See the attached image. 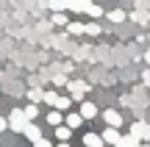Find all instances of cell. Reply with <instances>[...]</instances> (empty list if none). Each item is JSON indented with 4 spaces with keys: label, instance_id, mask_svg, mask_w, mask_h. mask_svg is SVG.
<instances>
[{
    "label": "cell",
    "instance_id": "cell-1",
    "mask_svg": "<svg viewBox=\"0 0 150 147\" xmlns=\"http://www.w3.org/2000/svg\"><path fill=\"white\" fill-rule=\"evenodd\" d=\"M67 92H70L72 103H81V100L86 97V92H89V83H86L83 78H75V81H67Z\"/></svg>",
    "mask_w": 150,
    "mask_h": 147
},
{
    "label": "cell",
    "instance_id": "cell-2",
    "mask_svg": "<svg viewBox=\"0 0 150 147\" xmlns=\"http://www.w3.org/2000/svg\"><path fill=\"white\" fill-rule=\"evenodd\" d=\"M25 125H28L25 111H22V108H11V111H8V131L22 133V128H25Z\"/></svg>",
    "mask_w": 150,
    "mask_h": 147
},
{
    "label": "cell",
    "instance_id": "cell-3",
    "mask_svg": "<svg viewBox=\"0 0 150 147\" xmlns=\"http://www.w3.org/2000/svg\"><path fill=\"white\" fill-rule=\"evenodd\" d=\"M131 136H136L139 142H150V122L145 120H136V122H131Z\"/></svg>",
    "mask_w": 150,
    "mask_h": 147
},
{
    "label": "cell",
    "instance_id": "cell-4",
    "mask_svg": "<svg viewBox=\"0 0 150 147\" xmlns=\"http://www.w3.org/2000/svg\"><path fill=\"white\" fill-rule=\"evenodd\" d=\"M100 120L106 122V125H111V128H122L125 117H122V111H117V108H106V111L100 114Z\"/></svg>",
    "mask_w": 150,
    "mask_h": 147
},
{
    "label": "cell",
    "instance_id": "cell-5",
    "mask_svg": "<svg viewBox=\"0 0 150 147\" xmlns=\"http://www.w3.org/2000/svg\"><path fill=\"white\" fill-rule=\"evenodd\" d=\"M78 106H81V108H78V111H81V117H83L86 122H92V120H97V106L92 103V100H86V97H83V100H81Z\"/></svg>",
    "mask_w": 150,
    "mask_h": 147
},
{
    "label": "cell",
    "instance_id": "cell-6",
    "mask_svg": "<svg viewBox=\"0 0 150 147\" xmlns=\"http://www.w3.org/2000/svg\"><path fill=\"white\" fill-rule=\"evenodd\" d=\"M22 136H25L28 142L33 144V142H36L39 136H42V131H39V125H36V122H33V120H28V125L22 128Z\"/></svg>",
    "mask_w": 150,
    "mask_h": 147
},
{
    "label": "cell",
    "instance_id": "cell-7",
    "mask_svg": "<svg viewBox=\"0 0 150 147\" xmlns=\"http://www.w3.org/2000/svg\"><path fill=\"white\" fill-rule=\"evenodd\" d=\"M83 144H86V147H106V142H103V133H97V131L83 133Z\"/></svg>",
    "mask_w": 150,
    "mask_h": 147
},
{
    "label": "cell",
    "instance_id": "cell-8",
    "mask_svg": "<svg viewBox=\"0 0 150 147\" xmlns=\"http://www.w3.org/2000/svg\"><path fill=\"white\" fill-rule=\"evenodd\" d=\"M89 8H92V0H70V8L67 11H72V14H89Z\"/></svg>",
    "mask_w": 150,
    "mask_h": 147
},
{
    "label": "cell",
    "instance_id": "cell-9",
    "mask_svg": "<svg viewBox=\"0 0 150 147\" xmlns=\"http://www.w3.org/2000/svg\"><path fill=\"white\" fill-rule=\"evenodd\" d=\"M64 122L72 128V131H78V128H83V117H81V111H70V114H64Z\"/></svg>",
    "mask_w": 150,
    "mask_h": 147
},
{
    "label": "cell",
    "instance_id": "cell-10",
    "mask_svg": "<svg viewBox=\"0 0 150 147\" xmlns=\"http://www.w3.org/2000/svg\"><path fill=\"white\" fill-rule=\"evenodd\" d=\"M45 122H47L50 128H56V125H61V122H64V111H59V108H50L47 114H45Z\"/></svg>",
    "mask_w": 150,
    "mask_h": 147
},
{
    "label": "cell",
    "instance_id": "cell-11",
    "mask_svg": "<svg viewBox=\"0 0 150 147\" xmlns=\"http://www.w3.org/2000/svg\"><path fill=\"white\" fill-rule=\"evenodd\" d=\"M53 136L59 139V142H70V136H72V128L67 125V122H61V125H56V128H53Z\"/></svg>",
    "mask_w": 150,
    "mask_h": 147
},
{
    "label": "cell",
    "instance_id": "cell-12",
    "mask_svg": "<svg viewBox=\"0 0 150 147\" xmlns=\"http://www.w3.org/2000/svg\"><path fill=\"white\" fill-rule=\"evenodd\" d=\"M50 108H59V111H70V108H72V97H70V94H59V97L53 100V106H50Z\"/></svg>",
    "mask_w": 150,
    "mask_h": 147
},
{
    "label": "cell",
    "instance_id": "cell-13",
    "mask_svg": "<svg viewBox=\"0 0 150 147\" xmlns=\"http://www.w3.org/2000/svg\"><path fill=\"white\" fill-rule=\"evenodd\" d=\"M120 136H122V133H120V128L106 125V131H103V142H106V144H117V142H120Z\"/></svg>",
    "mask_w": 150,
    "mask_h": 147
},
{
    "label": "cell",
    "instance_id": "cell-14",
    "mask_svg": "<svg viewBox=\"0 0 150 147\" xmlns=\"http://www.w3.org/2000/svg\"><path fill=\"white\" fill-rule=\"evenodd\" d=\"M128 20H134L136 25H147V22H150V14H147V11H142V8H136V11H131V14H128Z\"/></svg>",
    "mask_w": 150,
    "mask_h": 147
},
{
    "label": "cell",
    "instance_id": "cell-15",
    "mask_svg": "<svg viewBox=\"0 0 150 147\" xmlns=\"http://www.w3.org/2000/svg\"><path fill=\"white\" fill-rule=\"evenodd\" d=\"M106 17H108V22H117V25L128 20V14H125L122 8H111V11H106Z\"/></svg>",
    "mask_w": 150,
    "mask_h": 147
},
{
    "label": "cell",
    "instance_id": "cell-16",
    "mask_svg": "<svg viewBox=\"0 0 150 147\" xmlns=\"http://www.w3.org/2000/svg\"><path fill=\"white\" fill-rule=\"evenodd\" d=\"M136 144H139V139L131 136V133H125V136H120V142L114 144V147H136Z\"/></svg>",
    "mask_w": 150,
    "mask_h": 147
},
{
    "label": "cell",
    "instance_id": "cell-17",
    "mask_svg": "<svg viewBox=\"0 0 150 147\" xmlns=\"http://www.w3.org/2000/svg\"><path fill=\"white\" fill-rule=\"evenodd\" d=\"M83 31H86L83 22H67V33H72V36H81Z\"/></svg>",
    "mask_w": 150,
    "mask_h": 147
},
{
    "label": "cell",
    "instance_id": "cell-18",
    "mask_svg": "<svg viewBox=\"0 0 150 147\" xmlns=\"http://www.w3.org/2000/svg\"><path fill=\"white\" fill-rule=\"evenodd\" d=\"M22 111H25V117H28V120H36V117H39V103H28Z\"/></svg>",
    "mask_w": 150,
    "mask_h": 147
},
{
    "label": "cell",
    "instance_id": "cell-19",
    "mask_svg": "<svg viewBox=\"0 0 150 147\" xmlns=\"http://www.w3.org/2000/svg\"><path fill=\"white\" fill-rule=\"evenodd\" d=\"M83 33H86V36H100V33H103V28H100V22H89Z\"/></svg>",
    "mask_w": 150,
    "mask_h": 147
},
{
    "label": "cell",
    "instance_id": "cell-20",
    "mask_svg": "<svg viewBox=\"0 0 150 147\" xmlns=\"http://www.w3.org/2000/svg\"><path fill=\"white\" fill-rule=\"evenodd\" d=\"M70 0H50V11H67Z\"/></svg>",
    "mask_w": 150,
    "mask_h": 147
},
{
    "label": "cell",
    "instance_id": "cell-21",
    "mask_svg": "<svg viewBox=\"0 0 150 147\" xmlns=\"http://www.w3.org/2000/svg\"><path fill=\"white\" fill-rule=\"evenodd\" d=\"M67 22H70V20H67V14H64V11H53V25L67 28Z\"/></svg>",
    "mask_w": 150,
    "mask_h": 147
},
{
    "label": "cell",
    "instance_id": "cell-22",
    "mask_svg": "<svg viewBox=\"0 0 150 147\" xmlns=\"http://www.w3.org/2000/svg\"><path fill=\"white\" fill-rule=\"evenodd\" d=\"M42 97H45L42 89H31V92H28V100H31V103H42Z\"/></svg>",
    "mask_w": 150,
    "mask_h": 147
},
{
    "label": "cell",
    "instance_id": "cell-23",
    "mask_svg": "<svg viewBox=\"0 0 150 147\" xmlns=\"http://www.w3.org/2000/svg\"><path fill=\"white\" fill-rule=\"evenodd\" d=\"M103 14H106V11H103V8H100L97 3H92V8H89V17H92V20H100Z\"/></svg>",
    "mask_w": 150,
    "mask_h": 147
},
{
    "label": "cell",
    "instance_id": "cell-24",
    "mask_svg": "<svg viewBox=\"0 0 150 147\" xmlns=\"http://www.w3.org/2000/svg\"><path fill=\"white\" fill-rule=\"evenodd\" d=\"M33 147H56V144L50 142V139H45V136H39L36 142H33Z\"/></svg>",
    "mask_w": 150,
    "mask_h": 147
},
{
    "label": "cell",
    "instance_id": "cell-25",
    "mask_svg": "<svg viewBox=\"0 0 150 147\" xmlns=\"http://www.w3.org/2000/svg\"><path fill=\"white\" fill-rule=\"evenodd\" d=\"M53 83H56V86H67V75H56Z\"/></svg>",
    "mask_w": 150,
    "mask_h": 147
},
{
    "label": "cell",
    "instance_id": "cell-26",
    "mask_svg": "<svg viewBox=\"0 0 150 147\" xmlns=\"http://www.w3.org/2000/svg\"><path fill=\"white\" fill-rule=\"evenodd\" d=\"M142 83H145V86L150 89V67H147V70H145V72H142Z\"/></svg>",
    "mask_w": 150,
    "mask_h": 147
},
{
    "label": "cell",
    "instance_id": "cell-27",
    "mask_svg": "<svg viewBox=\"0 0 150 147\" xmlns=\"http://www.w3.org/2000/svg\"><path fill=\"white\" fill-rule=\"evenodd\" d=\"M8 131V117H0V133Z\"/></svg>",
    "mask_w": 150,
    "mask_h": 147
},
{
    "label": "cell",
    "instance_id": "cell-28",
    "mask_svg": "<svg viewBox=\"0 0 150 147\" xmlns=\"http://www.w3.org/2000/svg\"><path fill=\"white\" fill-rule=\"evenodd\" d=\"M56 147H72L70 142H56Z\"/></svg>",
    "mask_w": 150,
    "mask_h": 147
},
{
    "label": "cell",
    "instance_id": "cell-29",
    "mask_svg": "<svg viewBox=\"0 0 150 147\" xmlns=\"http://www.w3.org/2000/svg\"><path fill=\"white\" fill-rule=\"evenodd\" d=\"M145 64L150 67V50H147V53H145Z\"/></svg>",
    "mask_w": 150,
    "mask_h": 147
},
{
    "label": "cell",
    "instance_id": "cell-30",
    "mask_svg": "<svg viewBox=\"0 0 150 147\" xmlns=\"http://www.w3.org/2000/svg\"><path fill=\"white\" fill-rule=\"evenodd\" d=\"M136 147H150V142H139V144H136Z\"/></svg>",
    "mask_w": 150,
    "mask_h": 147
},
{
    "label": "cell",
    "instance_id": "cell-31",
    "mask_svg": "<svg viewBox=\"0 0 150 147\" xmlns=\"http://www.w3.org/2000/svg\"><path fill=\"white\" fill-rule=\"evenodd\" d=\"M3 78H6V75H3V72H0V83H3Z\"/></svg>",
    "mask_w": 150,
    "mask_h": 147
},
{
    "label": "cell",
    "instance_id": "cell-32",
    "mask_svg": "<svg viewBox=\"0 0 150 147\" xmlns=\"http://www.w3.org/2000/svg\"><path fill=\"white\" fill-rule=\"evenodd\" d=\"M147 39H150V33H147Z\"/></svg>",
    "mask_w": 150,
    "mask_h": 147
},
{
    "label": "cell",
    "instance_id": "cell-33",
    "mask_svg": "<svg viewBox=\"0 0 150 147\" xmlns=\"http://www.w3.org/2000/svg\"><path fill=\"white\" fill-rule=\"evenodd\" d=\"M83 147H86V144H83Z\"/></svg>",
    "mask_w": 150,
    "mask_h": 147
}]
</instances>
